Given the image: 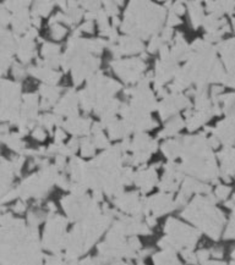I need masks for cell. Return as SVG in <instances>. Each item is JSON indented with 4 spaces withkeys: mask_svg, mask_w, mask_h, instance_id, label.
<instances>
[{
    "mask_svg": "<svg viewBox=\"0 0 235 265\" xmlns=\"http://www.w3.org/2000/svg\"><path fill=\"white\" fill-rule=\"evenodd\" d=\"M33 136L36 137V138H37V139H43V137H44V133L42 132V130H39V128H38V130H37V131L33 133Z\"/></svg>",
    "mask_w": 235,
    "mask_h": 265,
    "instance_id": "obj_2",
    "label": "cell"
},
{
    "mask_svg": "<svg viewBox=\"0 0 235 265\" xmlns=\"http://www.w3.org/2000/svg\"><path fill=\"white\" fill-rule=\"evenodd\" d=\"M14 209H15V212H17V213H22L25 210V204L22 202H18V203H16V205H15Z\"/></svg>",
    "mask_w": 235,
    "mask_h": 265,
    "instance_id": "obj_1",
    "label": "cell"
}]
</instances>
